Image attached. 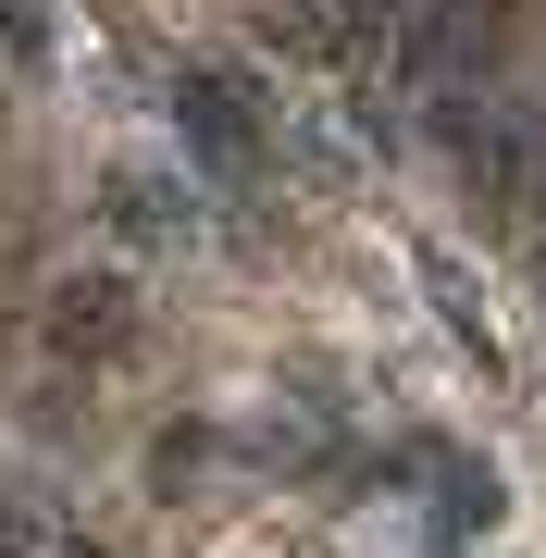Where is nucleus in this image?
<instances>
[{"label":"nucleus","instance_id":"7ed1b4c3","mask_svg":"<svg viewBox=\"0 0 546 558\" xmlns=\"http://www.w3.org/2000/svg\"><path fill=\"white\" fill-rule=\"evenodd\" d=\"M112 236H137V248H162V236H186L174 186H162V174H112Z\"/></svg>","mask_w":546,"mask_h":558},{"label":"nucleus","instance_id":"f257e3e1","mask_svg":"<svg viewBox=\"0 0 546 558\" xmlns=\"http://www.w3.org/2000/svg\"><path fill=\"white\" fill-rule=\"evenodd\" d=\"M174 112H186V137H199V149L223 161V174H262V149H274V112H262V87H248L236 62H186Z\"/></svg>","mask_w":546,"mask_h":558},{"label":"nucleus","instance_id":"39448f33","mask_svg":"<svg viewBox=\"0 0 546 558\" xmlns=\"http://www.w3.org/2000/svg\"><path fill=\"white\" fill-rule=\"evenodd\" d=\"M0 558H25V546H13V534H0Z\"/></svg>","mask_w":546,"mask_h":558},{"label":"nucleus","instance_id":"20e7f679","mask_svg":"<svg viewBox=\"0 0 546 558\" xmlns=\"http://www.w3.org/2000/svg\"><path fill=\"white\" fill-rule=\"evenodd\" d=\"M0 38H13V50H50V25H38V0H0Z\"/></svg>","mask_w":546,"mask_h":558},{"label":"nucleus","instance_id":"f03ea898","mask_svg":"<svg viewBox=\"0 0 546 558\" xmlns=\"http://www.w3.org/2000/svg\"><path fill=\"white\" fill-rule=\"evenodd\" d=\"M50 336H62V348H124V286H112V274H100V286L75 274V286L50 299Z\"/></svg>","mask_w":546,"mask_h":558}]
</instances>
